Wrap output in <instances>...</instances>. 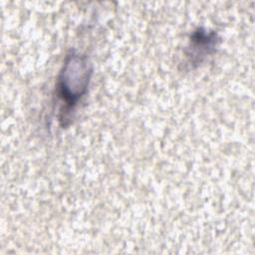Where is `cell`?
I'll return each mask as SVG.
<instances>
[{"label":"cell","mask_w":255,"mask_h":255,"mask_svg":"<svg viewBox=\"0 0 255 255\" xmlns=\"http://www.w3.org/2000/svg\"><path fill=\"white\" fill-rule=\"evenodd\" d=\"M91 70L85 59L73 55L67 61L60 79V97L69 107L74 106L84 94L89 83Z\"/></svg>","instance_id":"1"}]
</instances>
